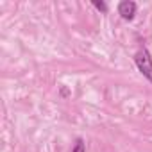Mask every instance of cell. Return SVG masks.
Listing matches in <instances>:
<instances>
[{
  "mask_svg": "<svg viewBox=\"0 0 152 152\" xmlns=\"http://www.w3.org/2000/svg\"><path fill=\"white\" fill-rule=\"evenodd\" d=\"M134 61H136L138 70L143 73V77H147V79L152 83V57H150L148 50H147V48L138 50V54H136Z\"/></svg>",
  "mask_w": 152,
  "mask_h": 152,
  "instance_id": "cell-1",
  "label": "cell"
},
{
  "mask_svg": "<svg viewBox=\"0 0 152 152\" xmlns=\"http://www.w3.org/2000/svg\"><path fill=\"white\" fill-rule=\"evenodd\" d=\"M118 13L124 20H132L134 15H136V4L131 2V0H124V2H120L118 6Z\"/></svg>",
  "mask_w": 152,
  "mask_h": 152,
  "instance_id": "cell-2",
  "label": "cell"
},
{
  "mask_svg": "<svg viewBox=\"0 0 152 152\" xmlns=\"http://www.w3.org/2000/svg\"><path fill=\"white\" fill-rule=\"evenodd\" d=\"M72 152H86L83 140H77V143H75V147H73V150H72Z\"/></svg>",
  "mask_w": 152,
  "mask_h": 152,
  "instance_id": "cell-3",
  "label": "cell"
},
{
  "mask_svg": "<svg viewBox=\"0 0 152 152\" xmlns=\"http://www.w3.org/2000/svg\"><path fill=\"white\" fill-rule=\"evenodd\" d=\"M93 6H95L97 9H100V11H107V6H106L104 2H93Z\"/></svg>",
  "mask_w": 152,
  "mask_h": 152,
  "instance_id": "cell-4",
  "label": "cell"
}]
</instances>
